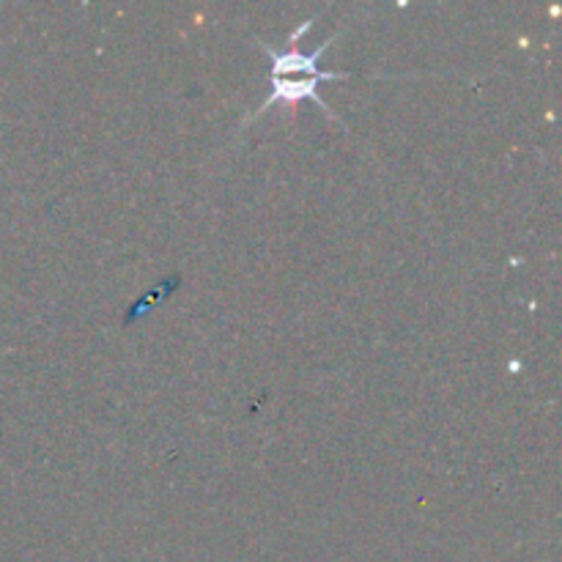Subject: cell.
I'll return each mask as SVG.
<instances>
[{
    "mask_svg": "<svg viewBox=\"0 0 562 562\" xmlns=\"http://www.w3.org/2000/svg\"><path fill=\"white\" fill-rule=\"evenodd\" d=\"M329 44L333 42H324L322 47L313 49L311 55L300 53V49L294 47L285 49V53H278V49L269 47V44H261V47L267 49L269 58H272V91H269V99L261 104V110H258L256 115L267 113L272 104H296L302 102V99H313L324 113L333 115V110H329V104L322 99L318 88H322V82L346 80L349 75H346V71H324L322 66H318V60L327 53Z\"/></svg>",
    "mask_w": 562,
    "mask_h": 562,
    "instance_id": "1",
    "label": "cell"
}]
</instances>
